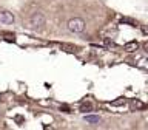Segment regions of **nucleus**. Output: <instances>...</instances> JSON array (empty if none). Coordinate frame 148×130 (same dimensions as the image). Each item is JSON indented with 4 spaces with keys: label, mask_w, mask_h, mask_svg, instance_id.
Returning a JSON list of instances; mask_svg holds the SVG:
<instances>
[{
    "label": "nucleus",
    "mask_w": 148,
    "mask_h": 130,
    "mask_svg": "<svg viewBox=\"0 0 148 130\" xmlns=\"http://www.w3.org/2000/svg\"><path fill=\"white\" fill-rule=\"evenodd\" d=\"M85 28H86L85 20L80 19V17H74V19H71V20H68V30L71 32H77L79 34V32L85 31Z\"/></svg>",
    "instance_id": "nucleus-1"
},
{
    "label": "nucleus",
    "mask_w": 148,
    "mask_h": 130,
    "mask_svg": "<svg viewBox=\"0 0 148 130\" xmlns=\"http://www.w3.org/2000/svg\"><path fill=\"white\" fill-rule=\"evenodd\" d=\"M45 25V16L42 12H34L29 17V28L31 30H40Z\"/></svg>",
    "instance_id": "nucleus-2"
},
{
    "label": "nucleus",
    "mask_w": 148,
    "mask_h": 130,
    "mask_svg": "<svg viewBox=\"0 0 148 130\" xmlns=\"http://www.w3.org/2000/svg\"><path fill=\"white\" fill-rule=\"evenodd\" d=\"M14 22V14L9 11H0V23L3 25H11Z\"/></svg>",
    "instance_id": "nucleus-3"
},
{
    "label": "nucleus",
    "mask_w": 148,
    "mask_h": 130,
    "mask_svg": "<svg viewBox=\"0 0 148 130\" xmlns=\"http://www.w3.org/2000/svg\"><path fill=\"white\" fill-rule=\"evenodd\" d=\"M143 107H145V104H143L142 101H139V99H130V109H131L133 111L142 110Z\"/></svg>",
    "instance_id": "nucleus-4"
},
{
    "label": "nucleus",
    "mask_w": 148,
    "mask_h": 130,
    "mask_svg": "<svg viewBox=\"0 0 148 130\" xmlns=\"http://www.w3.org/2000/svg\"><path fill=\"white\" fill-rule=\"evenodd\" d=\"M79 110L83 111V113H88V111H92V102L91 101H83L79 105Z\"/></svg>",
    "instance_id": "nucleus-5"
},
{
    "label": "nucleus",
    "mask_w": 148,
    "mask_h": 130,
    "mask_svg": "<svg viewBox=\"0 0 148 130\" xmlns=\"http://www.w3.org/2000/svg\"><path fill=\"white\" fill-rule=\"evenodd\" d=\"M125 50L128 51V53H134L137 48H139V44L136 40H131V42H128V44H125V46H123Z\"/></svg>",
    "instance_id": "nucleus-6"
},
{
    "label": "nucleus",
    "mask_w": 148,
    "mask_h": 130,
    "mask_svg": "<svg viewBox=\"0 0 148 130\" xmlns=\"http://www.w3.org/2000/svg\"><path fill=\"white\" fill-rule=\"evenodd\" d=\"M60 48L63 51H66V53H77V46L76 45H71V44H60Z\"/></svg>",
    "instance_id": "nucleus-7"
},
{
    "label": "nucleus",
    "mask_w": 148,
    "mask_h": 130,
    "mask_svg": "<svg viewBox=\"0 0 148 130\" xmlns=\"http://www.w3.org/2000/svg\"><path fill=\"white\" fill-rule=\"evenodd\" d=\"M85 121H86V122H90V124H99L100 122V116H97V115H86Z\"/></svg>",
    "instance_id": "nucleus-8"
},
{
    "label": "nucleus",
    "mask_w": 148,
    "mask_h": 130,
    "mask_svg": "<svg viewBox=\"0 0 148 130\" xmlns=\"http://www.w3.org/2000/svg\"><path fill=\"white\" fill-rule=\"evenodd\" d=\"M127 98H117L116 101L111 102V105H114V107H123V105H127Z\"/></svg>",
    "instance_id": "nucleus-9"
},
{
    "label": "nucleus",
    "mask_w": 148,
    "mask_h": 130,
    "mask_svg": "<svg viewBox=\"0 0 148 130\" xmlns=\"http://www.w3.org/2000/svg\"><path fill=\"white\" fill-rule=\"evenodd\" d=\"M103 45L108 46V48H116V46H117L111 39H108V37H103Z\"/></svg>",
    "instance_id": "nucleus-10"
},
{
    "label": "nucleus",
    "mask_w": 148,
    "mask_h": 130,
    "mask_svg": "<svg viewBox=\"0 0 148 130\" xmlns=\"http://www.w3.org/2000/svg\"><path fill=\"white\" fill-rule=\"evenodd\" d=\"M139 67L148 68V59H139Z\"/></svg>",
    "instance_id": "nucleus-11"
},
{
    "label": "nucleus",
    "mask_w": 148,
    "mask_h": 130,
    "mask_svg": "<svg viewBox=\"0 0 148 130\" xmlns=\"http://www.w3.org/2000/svg\"><path fill=\"white\" fill-rule=\"evenodd\" d=\"M140 30H142L143 34H148V25H142V26H140Z\"/></svg>",
    "instance_id": "nucleus-12"
},
{
    "label": "nucleus",
    "mask_w": 148,
    "mask_h": 130,
    "mask_svg": "<svg viewBox=\"0 0 148 130\" xmlns=\"http://www.w3.org/2000/svg\"><path fill=\"white\" fill-rule=\"evenodd\" d=\"M142 48H143V51H145V53H148V40L142 44Z\"/></svg>",
    "instance_id": "nucleus-13"
},
{
    "label": "nucleus",
    "mask_w": 148,
    "mask_h": 130,
    "mask_svg": "<svg viewBox=\"0 0 148 130\" xmlns=\"http://www.w3.org/2000/svg\"><path fill=\"white\" fill-rule=\"evenodd\" d=\"M122 22H127V23H134L133 19H122Z\"/></svg>",
    "instance_id": "nucleus-14"
},
{
    "label": "nucleus",
    "mask_w": 148,
    "mask_h": 130,
    "mask_svg": "<svg viewBox=\"0 0 148 130\" xmlns=\"http://www.w3.org/2000/svg\"><path fill=\"white\" fill-rule=\"evenodd\" d=\"M16 121H17V122H23V118H22V116H16Z\"/></svg>",
    "instance_id": "nucleus-15"
}]
</instances>
